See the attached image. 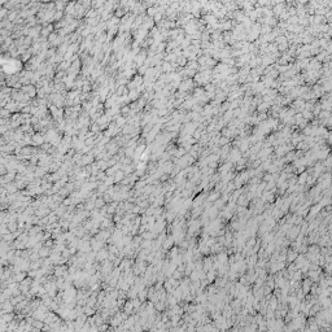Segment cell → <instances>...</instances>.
<instances>
[{
    "label": "cell",
    "mask_w": 332,
    "mask_h": 332,
    "mask_svg": "<svg viewBox=\"0 0 332 332\" xmlns=\"http://www.w3.org/2000/svg\"><path fill=\"white\" fill-rule=\"evenodd\" d=\"M78 50H79V44L78 43H71L70 45H69V48H68V52L69 53H77L78 52Z\"/></svg>",
    "instance_id": "obj_2"
},
{
    "label": "cell",
    "mask_w": 332,
    "mask_h": 332,
    "mask_svg": "<svg viewBox=\"0 0 332 332\" xmlns=\"http://www.w3.org/2000/svg\"><path fill=\"white\" fill-rule=\"evenodd\" d=\"M45 140V135L43 132H37L33 135V144L34 145H43V141Z\"/></svg>",
    "instance_id": "obj_1"
},
{
    "label": "cell",
    "mask_w": 332,
    "mask_h": 332,
    "mask_svg": "<svg viewBox=\"0 0 332 332\" xmlns=\"http://www.w3.org/2000/svg\"><path fill=\"white\" fill-rule=\"evenodd\" d=\"M65 5H66L65 3H56V11L62 12V9H64V7H65Z\"/></svg>",
    "instance_id": "obj_5"
},
{
    "label": "cell",
    "mask_w": 332,
    "mask_h": 332,
    "mask_svg": "<svg viewBox=\"0 0 332 332\" xmlns=\"http://www.w3.org/2000/svg\"><path fill=\"white\" fill-rule=\"evenodd\" d=\"M114 177H115V178H114V182H119L121 179H122L123 177H125V171H122V170H117V171H115V174H114Z\"/></svg>",
    "instance_id": "obj_3"
},
{
    "label": "cell",
    "mask_w": 332,
    "mask_h": 332,
    "mask_svg": "<svg viewBox=\"0 0 332 332\" xmlns=\"http://www.w3.org/2000/svg\"><path fill=\"white\" fill-rule=\"evenodd\" d=\"M13 179H14V173H12V174L9 173L8 175H5V178L1 179V182H3V183L4 182H11V181H13Z\"/></svg>",
    "instance_id": "obj_4"
}]
</instances>
